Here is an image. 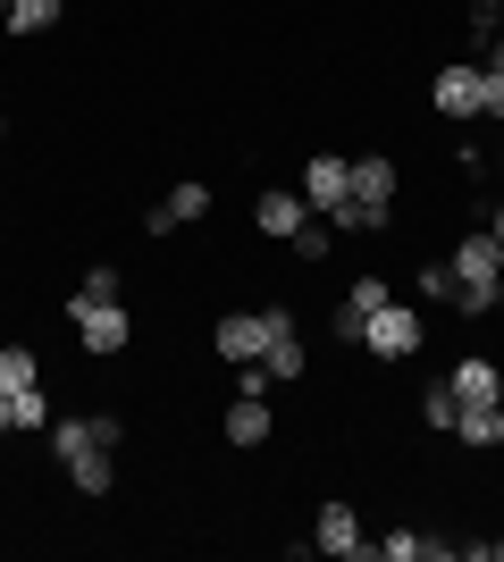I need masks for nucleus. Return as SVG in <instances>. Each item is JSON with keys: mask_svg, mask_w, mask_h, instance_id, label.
Returning a JSON list of instances; mask_svg holds the SVG:
<instances>
[{"mask_svg": "<svg viewBox=\"0 0 504 562\" xmlns=\"http://www.w3.org/2000/svg\"><path fill=\"white\" fill-rule=\"evenodd\" d=\"M496 303H504V244L480 227V235L455 244V311L480 319V311H496Z\"/></svg>", "mask_w": 504, "mask_h": 562, "instance_id": "nucleus-1", "label": "nucleus"}, {"mask_svg": "<svg viewBox=\"0 0 504 562\" xmlns=\"http://www.w3.org/2000/svg\"><path fill=\"white\" fill-rule=\"evenodd\" d=\"M287 328H294L287 303H269V311H227V319L211 328V345H219V361H261L269 336H287Z\"/></svg>", "mask_w": 504, "mask_h": 562, "instance_id": "nucleus-2", "label": "nucleus"}, {"mask_svg": "<svg viewBox=\"0 0 504 562\" xmlns=\"http://www.w3.org/2000/svg\"><path fill=\"white\" fill-rule=\"evenodd\" d=\"M429 101H437V117H455V126L488 117V68H480V59H455V68H437V76H429Z\"/></svg>", "mask_w": 504, "mask_h": 562, "instance_id": "nucleus-3", "label": "nucleus"}, {"mask_svg": "<svg viewBox=\"0 0 504 562\" xmlns=\"http://www.w3.org/2000/svg\"><path fill=\"white\" fill-rule=\"evenodd\" d=\"M421 345H429V328H421V311H412V303L370 311V328H361V352H379V361H412Z\"/></svg>", "mask_w": 504, "mask_h": 562, "instance_id": "nucleus-4", "label": "nucleus"}, {"mask_svg": "<svg viewBox=\"0 0 504 562\" xmlns=\"http://www.w3.org/2000/svg\"><path fill=\"white\" fill-rule=\"evenodd\" d=\"M68 319H76V345H85V352H126V336H135L126 294H110V303H76V294H68Z\"/></svg>", "mask_w": 504, "mask_h": 562, "instance_id": "nucleus-5", "label": "nucleus"}, {"mask_svg": "<svg viewBox=\"0 0 504 562\" xmlns=\"http://www.w3.org/2000/svg\"><path fill=\"white\" fill-rule=\"evenodd\" d=\"M395 294H387V278H354L345 285V303H336V319H328V336L336 345H361V328H370V311H387Z\"/></svg>", "mask_w": 504, "mask_h": 562, "instance_id": "nucleus-6", "label": "nucleus"}, {"mask_svg": "<svg viewBox=\"0 0 504 562\" xmlns=\"http://www.w3.org/2000/svg\"><path fill=\"white\" fill-rule=\"evenodd\" d=\"M294 193H303V202H312V211L328 218L336 202L354 193V160H336V151H312V168H303V186H294Z\"/></svg>", "mask_w": 504, "mask_h": 562, "instance_id": "nucleus-7", "label": "nucleus"}, {"mask_svg": "<svg viewBox=\"0 0 504 562\" xmlns=\"http://www.w3.org/2000/svg\"><path fill=\"white\" fill-rule=\"evenodd\" d=\"M370 562H455V538H421V529H395V538H370Z\"/></svg>", "mask_w": 504, "mask_h": 562, "instance_id": "nucleus-8", "label": "nucleus"}, {"mask_svg": "<svg viewBox=\"0 0 504 562\" xmlns=\"http://www.w3.org/2000/svg\"><path fill=\"white\" fill-rule=\"evenodd\" d=\"M303 218H320V211H312V202H303V193H287V186L253 202V227H261V235H278V244H287V235L303 227Z\"/></svg>", "mask_w": 504, "mask_h": 562, "instance_id": "nucleus-9", "label": "nucleus"}, {"mask_svg": "<svg viewBox=\"0 0 504 562\" xmlns=\"http://www.w3.org/2000/svg\"><path fill=\"white\" fill-rule=\"evenodd\" d=\"M320 554H370V538H361V520H354V504H320Z\"/></svg>", "mask_w": 504, "mask_h": 562, "instance_id": "nucleus-10", "label": "nucleus"}, {"mask_svg": "<svg viewBox=\"0 0 504 562\" xmlns=\"http://www.w3.org/2000/svg\"><path fill=\"white\" fill-rule=\"evenodd\" d=\"M227 446H236V453L269 446V395H236V403H227Z\"/></svg>", "mask_w": 504, "mask_h": 562, "instance_id": "nucleus-11", "label": "nucleus"}, {"mask_svg": "<svg viewBox=\"0 0 504 562\" xmlns=\"http://www.w3.org/2000/svg\"><path fill=\"white\" fill-rule=\"evenodd\" d=\"M193 218H211V186H193V177H186V186L168 193V202L144 218V227H152V235H168V227H193Z\"/></svg>", "mask_w": 504, "mask_h": 562, "instance_id": "nucleus-12", "label": "nucleus"}, {"mask_svg": "<svg viewBox=\"0 0 504 562\" xmlns=\"http://www.w3.org/2000/svg\"><path fill=\"white\" fill-rule=\"evenodd\" d=\"M446 386H455V403H504V370H496V361H480V352H471V361H455V378H446Z\"/></svg>", "mask_w": 504, "mask_h": 562, "instance_id": "nucleus-13", "label": "nucleus"}, {"mask_svg": "<svg viewBox=\"0 0 504 562\" xmlns=\"http://www.w3.org/2000/svg\"><path fill=\"white\" fill-rule=\"evenodd\" d=\"M455 437H462L471 453L504 446V403H462V412H455Z\"/></svg>", "mask_w": 504, "mask_h": 562, "instance_id": "nucleus-14", "label": "nucleus"}, {"mask_svg": "<svg viewBox=\"0 0 504 562\" xmlns=\"http://www.w3.org/2000/svg\"><path fill=\"white\" fill-rule=\"evenodd\" d=\"M261 370H269V386H294V378L312 370V352H303V336H269V352H261Z\"/></svg>", "mask_w": 504, "mask_h": 562, "instance_id": "nucleus-15", "label": "nucleus"}, {"mask_svg": "<svg viewBox=\"0 0 504 562\" xmlns=\"http://www.w3.org/2000/svg\"><path fill=\"white\" fill-rule=\"evenodd\" d=\"M354 202L395 211V160H354Z\"/></svg>", "mask_w": 504, "mask_h": 562, "instance_id": "nucleus-16", "label": "nucleus"}, {"mask_svg": "<svg viewBox=\"0 0 504 562\" xmlns=\"http://www.w3.org/2000/svg\"><path fill=\"white\" fill-rule=\"evenodd\" d=\"M9 428H25V437H43V428H51V395H43V378L9 395Z\"/></svg>", "mask_w": 504, "mask_h": 562, "instance_id": "nucleus-17", "label": "nucleus"}, {"mask_svg": "<svg viewBox=\"0 0 504 562\" xmlns=\"http://www.w3.org/2000/svg\"><path fill=\"white\" fill-rule=\"evenodd\" d=\"M0 25H9V34H51V25H59V0H9Z\"/></svg>", "mask_w": 504, "mask_h": 562, "instance_id": "nucleus-18", "label": "nucleus"}, {"mask_svg": "<svg viewBox=\"0 0 504 562\" xmlns=\"http://www.w3.org/2000/svg\"><path fill=\"white\" fill-rule=\"evenodd\" d=\"M387 218H395V211H379V202H354V193H345V202L328 211V227H345V235H379Z\"/></svg>", "mask_w": 504, "mask_h": 562, "instance_id": "nucleus-19", "label": "nucleus"}, {"mask_svg": "<svg viewBox=\"0 0 504 562\" xmlns=\"http://www.w3.org/2000/svg\"><path fill=\"white\" fill-rule=\"evenodd\" d=\"M328 235H336V227H328V218H303V227H294V235H287V252H294V260H303V269H320V260H328Z\"/></svg>", "mask_w": 504, "mask_h": 562, "instance_id": "nucleus-20", "label": "nucleus"}, {"mask_svg": "<svg viewBox=\"0 0 504 562\" xmlns=\"http://www.w3.org/2000/svg\"><path fill=\"white\" fill-rule=\"evenodd\" d=\"M412 294H421V303H455V260H429V269H412Z\"/></svg>", "mask_w": 504, "mask_h": 562, "instance_id": "nucleus-21", "label": "nucleus"}, {"mask_svg": "<svg viewBox=\"0 0 504 562\" xmlns=\"http://www.w3.org/2000/svg\"><path fill=\"white\" fill-rule=\"evenodd\" d=\"M34 378H43V370H34V352H25V345H0V395H18V386H34Z\"/></svg>", "mask_w": 504, "mask_h": 562, "instance_id": "nucleus-22", "label": "nucleus"}, {"mask_svg": "<svg viewBox=\"0 0 504 562\" xmlns=\"http://www.w3.org/2000/svg\"><path fill=\"white\" fill-rule=\"evenodd\" d=\"M455 412H462V403H455V386L437 378L429 395H421V420H429V428H455Z\"/></svg>", "mask_w": 504, "mask_h": 562, "instance_id": "nucleus-23", "label": "nucleus"}, {"mask_svg": "<svg viewBox=\"0 0 504 562\" xmlns=\"http://www.w3.org/2000/svg\"><path fill=\"white\" fill-rule=\"evenodd\" d=\"M110 294H119V269H85L76 278V303H110Z\"/></svg>", "mask_w": 504, "mask_h": 562, "instance_id": "nucleus-24", "label": "nucleus"}, {"mask_svg": "<svg viewBox=\"0 0 504 562\" xmlns=\"http://www.w3.org/2000/svg\"><path fill=\"white\" fill-rule=\"evenodd\" d=\"M488 117L504 126V76H488Z\"/></svg>", "mask_w": 504, "mask_h": 562, "instance_id": "nucleus-25", "label": "nucleus"}, {"mask_svg": "<svg viewBox=\"0 0 504 562\" xmlns=\"http://www.w3.org/2000/svg\"><path fill=\"white\" fill-rule=\"evenodd\" d=\"M480 68H488V76H504V34L488 43V59H480Z\"/></svg>", "mask_w": 504, "mask_h": 562, "instance_id": "nucleus-26", "label": "nucleus"}, {"mask_svg": "<svg viewBox=\"0 0 504 562\" xmlns=\"http://www.w3.org/2000/svg\"><path fill=\"white\" fill-rule=\"evenodd\" d=\"M488 235H496V244H504V202H496V211H488Z\"/></svg>", "mask_w": 504, "mask_h": 562, "instance_id": "nucleus-27", "label": "nucleus"}, {"mask_svg": "<svg viewBox=\"0 0 504 562\" xmlns=\"http://www.w3.org/2000/svg\"><path fill=\"white\" fill-rule=\"evenodd\" d=\"M488 562H504V538H488Z\"/></svg>", "mask_w": 504, "mask_h": 562, "instance_id": "nucleus-28", "label": "nucleus"}, {"mask_svg": "<svg viewBox=\"0 0 504 562\" xmlns=\"http://www.w3.org/2000/svg\"><path fill=\"white\" fill-rule=\"evenodd\" d=\"M0 437H9V395H0Z\"/></svg>", "mask_w": 504, "mask_h": 562, "instance_id": "nucleus-29", "label": "nucleus"}, {"mask_svg": "<svg viewBox=\"0 0 504 562\" xmlns=\"http://www.w3.org/2000/svg\"><path fill=\"white\" fill-rule=\"evenodd\" d=\"M496 168H504V151H496Z\"/></svg>", "mask_w": 504, "mask_h": 562, "instance_id": "nucleus-30", "label": "nucleus"}, {"mask_svg": "<svg viewBox=\"0 0 504 562\" xmlns=\"http://www.w3.org/2000/svg\"><path fill=\"white\" fill-rule=\"evenodd\" d=\"M496 9H504V0H496Z\"/></svg>", "mask_w": 504, "mask_h": 562, "instance_id": "nucleus-31", "label": "nucleus"}]
</instances>
